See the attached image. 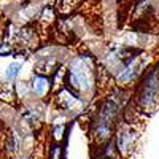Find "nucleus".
I'll list each match as a JSON object with an SVG mask.
<instances>
[{
  "instance_id": "nucleus-1",
  "label": "nucleus",
  "mask_w": 159,
  "mask_h": 159,
  "mask_svg": "<svg viewBox=\"0 0 159 159\" xmlns=\"http://www.w3.org/2000/svg\"><path fill=\"white\" fill-rule=\"evenodd\" d=\"M65 84L89 100L97 91V65L91 54L81 52L65 69Z\"/></svg>"
},
{
  "instance_id": "nucleus-2",
  "label": "nucleus",
  "mask_w": 159,
  "mask_h": 159,
  "mask_svg": "<svg viewBox=\"0 0 159 159\" xmlns=\"http://www.w3.org/2000/svg\"><path fill=\"white\" fill-rule=\"evenodd\" d=\"M123 105L116 97H107L96 110V115L91 121V137L94 140L96 145H107L110 143L116 124H118V118L121 113ZM100 147V148H102Z\"/></svg>"
},
{
  "instance_id": "nucleus-3",
  "label": "nucleus",
  "mask_w": 159,
  "mask_h": 159,
  "mask_svg": "<svg viewBox=\"0 0 159 159\" xmlns=\"http://www.w3.org/2000/svg\"><path fill=\"white\" fill-rule=\"evenodd\" d=\"M159 107V64L147 70L137 91V110L143 113H153Z\"/></svg>"
},
{
  "instance_id": "nucleus-4",
  "label": "nucleus",
  "mask_w": 159,
  "mask_h": 159,
  "mask_svg": "<svg viewBox=\"0 0 159 159\" xmlns=\"http://www.w3.org/2000/svg\"><path fill=\"white\" fill-rule=\"evenodd\" d=\"M147 57L143 56V52L134 51L121 62V65L115 72V81L118 86L127 88L132 83H135L137 80L147 72Z\"/></svg>"
},
{
  "instance_id": "nucleus-5",
  "label": "nucleus",
  "mask_w": 159,
  "mask_h": 159,
  "mask_svg": "<svg viewBox=\"0 0 159 159\" xmlns=\"http://www.w3.org/2000/svg\"><path fill=\"white\" fill-rule=\"evenodd\" d=\"M54 105L56 108H59L61 111L67 115H80L84 111L88 100L80 96L78 92H75L72 88H69L67 84H64L59 89H56Z\"/></svg>"
},
{
  "instance_id": "nucleus-6",
  "label": "nucleus",
  "mask_w": 159,
  "mask_h": 159,
  "mask_svg": "<svg viewBox=\"0 0 159 159\" xmlns=\"http://www.w3.org/2000/svg\"><path fill=\"white\" fill-rule=\"evenodd\" d=\"M116 134V150L119 154L127 156L134 150V145L139 139V132L132 123H123L115 130Z\"/></svg>"
},
{
  "instance_id": "nucleus-7",
  "label": "nucleus",
  "mask_w": 159,
  "mask_h": 159,
  "mask_svg": "<svg viewBox=\"0 0 159 159\" xmlns=\"http://www.w3.org/2000/svg\"><path fill=\"white\" fill-rule=\"evenodd\" d=\"M11 35H13V42H15L13 46H18L19 49L30 51L40 45V34L35 25L24 24L22 27L16 29V32H11Z\"/></svg>"
},
{
  "instance_id": "nucleus-8",
  "label": "nucleus",
  "mask_w": 159,
  "mask_h": 159,
  "mask_svg": "<svg viewBox=\"0 0 159 159\" xmlns=\"http://www.w3.org/2000/svg\"><path fill=\"white\" fill-rule=\"evenodd\" d=\"M29 86H30L32 94H34L37 99L43 100V99H46V97L51 94V91H52L51 76L42 75V73H34V76L30 78Z\"/></svg>"
},
{
  "instance_id": "nucleus-9",
  "label": "nucleus",
  "mask_w": 159,
  "mask_h": 159,
  "mask_svg": "<svg viewBox=\"0 0 159 159\" xmlns=\"http://www.w3.org/2000/svg\"><path fill=\"white\" fill-rule=\"evenodd\" d=\"M3 147H5L7 154H16L19 151V147H21V135L15 130H10L8 134H5Z\"/></svg>"
},
{
  "instance_id": "nucleus-10",
  "label": "nucleus",
  "mask_w": 159,
  "mask_h": 159,
  "mask_svg": "<svg viewBox=\"0 0 159 159\" xmlns=\"http://www.w3.org/2000/svg\"><path fill=\"white\" fill-rule=\"evenodd\" d=\"M37 19H38L40 24H43V25L54 24L57 21V11H56V8L52 5H45V7L40 8Z\"/></svg>"
},
{
  "instance_id": "nucleus-11",
  "label": "nucleus",
  "mask_w": 159,
  "mask_h": 159,
  "mask_svg": "<svg viewBox=\"0 0 159 159\" xmlns=\"http://www.w3.org/2000/svg\"><path fill=\"white\" fill-rule=\"evenodd\" d=\"M80 2L81 0H56L54 8L57 11V15H70L78 8Z\"/></svg>"
},
{
  "instance_id": "nucleus-12",
  "label": "nucleus",
  "mask_w": 159,
  "mask_h": 159,
  "mask_svg": "<svg viewBox=\"0 0 159 159\" xmlns=\"http://www.w3.org/2000/svg\"><path fill=\"white\" fill-rule=\"evenodd\" d=\"M21 69H22L21 62H11V64H8L7 69H5V81H8V83L15 81V80L19 76Z\"/></svg>"
},
{
  "instance_id": "nucleus-13",
  "label": "nucleus",
  "mask_w": 159,
  "mask_h": 159,
  "mask_svg": "<svg viewBox=\"0 0 159 159\" xmlns=\"http://www.w3.org/2000/svg\"><path fill=\"white\" fill-rule=\"evenodd\" d=\"M65 130H67V126L65 124H56L51 129V139L54 143H61L65 139Z\"/></svg>"
},
{
  "instance_id": "nucleus-14",
  "label": "nucleus",
  "mask_w": 159,
  "mask_h": 159,
  "mask_svg": "<svg viewBox=\"0 0 159 159\" xmlns=\"http://www.w3.org/2000/svg\"><path fill=\"white\" fill-rule=\"evenodd\" d=\"M48 159H64V151H62V147L61 143H54L49 147V151H48Z\"/></svg>"
},
{
  "instance_id": "nucleus-15",
  "label": "nucleus",
  "mask_w": 159,
  "mask_h": 159,
  "mask_svg": "<svg viewBox=\"0 0 159 159\" xmlns=\"http://www.w3.org/2000/svg\"><path fill=\"white\" fill-rule=\"evenodd\" d=\"M0 43H2V35H0Z\"/></svg>"
}]
</instances>
